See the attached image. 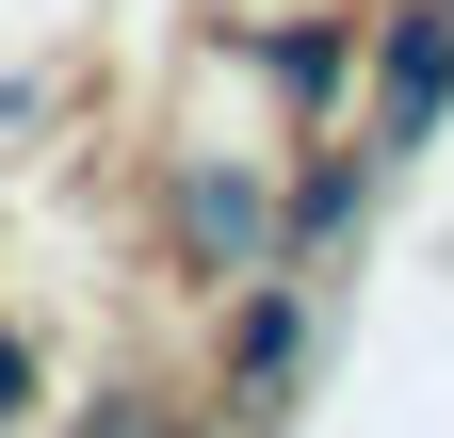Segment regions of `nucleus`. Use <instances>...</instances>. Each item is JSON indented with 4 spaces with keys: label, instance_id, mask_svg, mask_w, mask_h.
Listing matches in <instances>:
<instances>
[{
    "label": "nucleus",
    "instance_id": "f257e3e1",
    "mask_svg": "<svg viewBox=\"0 0 454 438\" xmlns=\"http://www.w3.org/2000/svg\"><path fill=\"white\" fill-rule=\"evenodd\" d=\"M17 390H33V357H17V341H0V422H17Z\"/></svg>",
    "mask_w": 454,
    "mask_h": 438
}]
</instances>
